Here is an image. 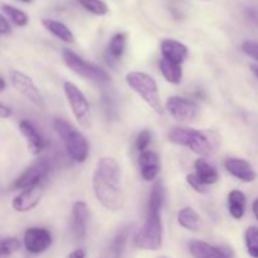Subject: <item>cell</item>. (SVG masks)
<instances>
[{
	"mask_svg": "<svg viewBox=\"0 0 258 258\" xmlns=\"http://www.w3.org/2000/svg\"><path fill=\"white\" fill-rule=\"evenodd\" d=\"M127 45V34L126 33H116L110 39L107 45V58L111 62H118L122 58Z\"/></svg>",
	"mask_w": 258,
	"mask_h": 258,
	"instance_id": "cell-22",
	"label": "cell"
},
{
	"mask_svg": "<svg viewBox=\"0 0 258 258\" xmlns=\"http://www.w3.org/2000/svg\"><path fill=\"white\" fill-rule=\"evenodd\" d=\"M88 208L85 202H76L72 208V233L76 239L82 241L87 234Z\"/></svg>",
	"mask_w": 258,
	"mask_h": 258,
	"instance_id": "cell-16",
	"label": "cell"
},
{
	"mask_svg": "<svg viewBox=\"0 0 258 258\" xmlns=\"http://www.w3.org/2000/svg\"><path fill=\"white\" fill-rule=\"evenodd\" d=\"M126 83L155 111L159 115H163L164 110L161 106L160 95L156 81L150 75L144 72H130L126 75Z\"/></svg>",
	"mask_w": 258,
	"mask_h": 258,
	"instance_id": "cell-5",
	"label": "cell"
},
{
	"mask_svg": "<svg viewBox=\"0 0 258 258\" xmlns=\"http://www.w3.org/2000/svg\"><path fill=\"white\" fill-rule=\"evenodd\" d=\"M10 32H12V27H10L9 20L5 15L0 14V35H7Z\"/></svg>",
	"mask_w": 258,
	"mask_h": 258,
	"instance_id": "cell-34",
	"label": "cell"
},
{
	"mask_svg": "<svg viewBox=\"0 0 258 258\" xmlns=\"http://www.w3.org/2000/svg\"><path fill=\"white\" fill-rule=\"evenodd\" d=\"M63 90H64L68 105H70L73 116L76 117L77 122L82 127L87 128L91 123V108L86 96L72 82H64Z\"/></svg>",
	"mask_w": 258,
	"mask_h": 258,
	"instance_id": "cell-7",
	"label": "cell"
},
{
	"mask_svg": "<svg viewBox=\"0 0 258 258\" xmlns=\"http://www.w3.org/2000/svg\"><path fill=\"white\" fill-rule=\"evenodd\" d=\"M194 258H233V252L227 247H217L203 241H190L188 244Z\"/></svg>",
	"mask_w": 258,
	"mask_h": 258,
	"instance_id": "cell-12",
	"label": "cell"
},
{
	"mask_svg": "<svg viewBox=\"0 0 258 258\" xmlns=\"http://www.w3.org/2000/svg\"><path fill=\"white\" fill-rule=\"evenodd\" d=\"M9 77L13 87L20 95L24 96L28 101H30L37 107H44V98H43L42 93H40V91L38 90V87L29 76L18 70H12L9 72Z\"/></svg>",
	"mask_w": 258,
	"mask_h": 258,
	"instance_id": "cell-8",
	"label": "cell"
},
{
	"mask_svg": "<svg viewBox=\"0 0 258 258\" xmlns=\"http://www.w3.org/2000/svg\"><path fill=\"white\" fill-rule=\"evenodd\" d=\"M169 140L176 145L185 146L193 153L208 156L216 153L221 138L212 130H196L188 127H174L169 133Z\"/></svg>",
	"mask_w": 258,
	"mask_h": 258,
	"instance_id": "cell-2",
	"label": "cell"
},
{
	"mask_svg": "<svg viewBox=\"0 0 258 258\" xmlns=\"http://www.w3.org/2000/svg\"><path fill=\"white\" fill-rule=\"evenodd\" d=\"M135 246L144 251H158L163 246V222L160 212L149 211L145 223L138 232Z\"/></svg>",
	"mask_w": 258,
	"mask_h": 258,
	"instance_id": "cell-4",
	"label": "cell"
},
{
	"mask_svg": "<svg viewBox=\"0 0 258 258\" xmlns=\"http://www.w3.org/2000/svg\"><path fill=\"white\" fill-rule=\"evenodd\" d=\"M186 183H188L197 193L206 194L207 191H208L207 185H204V184L199 180L198 176H197L196 174H189V175H186Z\"/></svg>",
	"mask_w": 258,
	"mask_h": 258,
	"instance_id": "cell-33",
	"label": "cell"
},
{
	"mask_svg": "<svg viewBox=\"0 0 258 258\" xmlns=\"http://www.w3.org/2000/svg\"><path fill=\"white\" fill-rule=\"evenodd\" d=\"M43 197V188L40 185L24 189L13 199V208L19 213H25L34 209L40 203Z\"/></svg>",
	"mask_w": 258,
	"mask_h": 258,
	"instance_id": "cell-13",
	"label": "cell"
},
{
	"mask_svg": "<svg viewBox=\"0 0 258 258\" xmlns=\"http://www.w3.org/2000/svg\"><path fill=\"white\" fill-rule=\"evenodd\" d=\"M49 163L45 159H40L33 163L32 165L28 166L22 175L14 181L13 188L19 189V190H24V189L33 188V186L40 185L43 179L48 175L49 173Z\"/></svg>",
	"mask_w": 258,
	"mask_h": 258,
	"instance_id": "cell-9",
	"label": "cell"
},
{
	"mask_svg": "<svg viewBox=\"0 0 258 258\" xmlns=\"http://www.w3.org/2000/svg\"><path fill=\"white\" fill-rule=\"evenodd\" d=\"M92 189L96 199L103 208L111 212L120 211L123 204L121 186V169L111 156H103L97 161L92 176Z\"/></svg>",
	"mask_w": 258,
	"mask_h": 258,
	"instance_id": "cell-1",
	"label": "cell"
},
{
	"mask_svg": "<svg viewBox=\"0 0 258 258\" xmlns=\"http://www.w3.org/2000/svg\"><path fill=\"white\" fill-rule=\"evenodd\" d=\"M151 143V133L149 130H143L138 135V139H136V149H138L140 153L148 150L149 145Z\"/></svg>",
	"mask_w": 258,
	"mask_h": 258,
	"instance_id": "cell-31",
	"label": "cell"
},
{
	"mask_svg": "<svg viewBox=\"0 0 258 258\" xmlns=\"http://www.w3.org/2000/svg\"><path fill=\"white\" fill-rule=\"evenodd\" d=\"M19 130L22 133V135L24 136V139L27 140L28 149L30 150V153L38 155V154L42 153L45 148V141L44 138L40 135L39 131L35 128V126L33 125L30 121L28 120H22L19 122Z\"/></svg>",
	"mask_w": 258,
	"mask_h": 258,
	"instance_id": "cell-18",
	"label": "cell"
},
{
	"mask_svg": "<svg viewBox=\"0 0 258 258\" xmlns=\"http://www.w3.org/2000/svg\"><path fill=\"white\" fill-rule=\"evenodd\" d=\"M53 127L62 139L66 150L72 160L76 163H85L90 154V145L85 135L63 118H55L53 121Z\"/></svg>",
	"mask_w": 258,
	"mask_h": 258,
	"instance_id": "cell-3",
	"label": "cell"
},
{
	"mask_svg": "<svg viewBox=\"0 0 258 258\" xmlns=\"http://www.w3.org/2000/svg\"><path fill=\"white\" fill-rule=\"evenodd\" d=\"M242 50L246 53L248 57L253 58L258 62V42L257 40H246L242 43Z\"/></svg>",
	"mask_w": 258,
	"mask_h": 258,
	"instance_id": "cell-32",
	"label": "cell"
},
{
	"mask_svg": "<svg viewBox=\"0 0 258 258\" xmlns=\"http://www.w3.org/2000/svg\"><path fill=\"white\" fill-rule=\"evenodd\" d=\"M42 24L48 32L52 33L54 37H57L62 42L70 43V44L75 43V35H73L72 30L67 25L63 24L62 22H58L54 19H43Z\"/></svg>",
	"mask_w": 258,
	"mask_h": 258,
	"instance_id": "cell-21",
	"label": "cell"
},
{
	"mask_svg": "<svg viewBox=\"0 0 258 258\" xmlns=\"http://www.w3.org/2000/svg\"><path fill=\"white\" fill-rule=\"evenodd\" d=\"M52 234L48 229L40 227H30L25 231L24 247L29 253L40 254L47 251L52 246Z\"/></svg>",
	"mask_w": 258,
	"mask_h": 258,
	"instance_id": "cell-10",
	"label": "cell"
},
{
	"mask_svg": "<svg viewBox=\"0 0 258 258\" xmlns=\"http://www.w3.org/2000/svg\"><path fill=\"white\" fill-rule=\"evenodd\" d=\"M0 10H2L3 14L10 20L14 25L17 27H25L29 23V17L25 12H23L22 9L17 7H13V5L7 4V3L0 2Z\"/></svg>",
	"mask_w": 258,
	"mask_h": 258,
	"instance_id": "cell-24",
	"label": "cell"
},
{
	"mask_svg": "<svg viewBox=\"0 0 258 258\" xmlns=\"http://www.w3.org/2000/svg\"><path fill=\"white\" fill-rule=\"evenodd\" d=\"M81 7L97 17H103L108 13V7L102 0H77Z\"/></svg>",
	"mask_w": 258,
	"mask_h": 258,
	"instance_id": "cell-29",
	"label": "cell"
},
{
	"mask_svg": "<svg viewBox=\"0 0 258 258\" xmlns=\"http://www.w3.org/2000/svg\"><path fill=\"white\" fill-rule=\"evenodd\" d=\"M66 258H86V251L82 248L75 249V251L71 252L70 254H67Z\"/></svg>",
	"mask_w": 258,
	"mask_h": 258,
	"instance_id": "cell-37",
	"label": "cell"
},
{
	"mask_svg": "<svg viewBox=\"0 0 258 258\" xmlns=\"http://www.w3.org/2000/svg\"><path fill=\"white\" fill-rule=\"evenodd\" d=\"M139 168H140V174L144 180H155L161 170L160 159H159L158 154L151 150L140 153V156H139Z\"/></svg>",
	"mask_w": 258,
	"mask_h": 258,
	"instance_id": "cell-15",
	"label": "cell"
},
{
	"mask_svg": "<svg viewBox=\"0 0 258 258\" xmlns=\"http://www.w3.org/2000/svg\"><path fill=\"white\" fill-rule=\"evenodd\" d=\"M130 232V227H126L118 232L117 236L113 239L112 246H111V258H123Z\"/></svg>",
	"mask_w": 258,
	"mask_h": 258,
	"instance_id": "cell-26",
	"label": "cell"
},
{
	"mask_svg": "<svg viewBox=\"0 0 258 258\" xmlns=\"http://www.w3.org/2000/svg\"><path fill=\"white\" fill-rule=\"evenodd\" d=\"M224 168L232 176L243 181V183H252L257 178L253 166L244 159L228 158L224 163Z\"/></svg>",
	"mask_w": 258,
	"mask_h": 258,
	"instance_id": "cell-14",
	"label": "cell"
},
{
	"mask_svg": "<svg viewBox=\"0 0 258 258\" xmlns=\"http://www.w3.org/2000/svg\"><path fill=\"white\" fill-rule=\"evenodd\" d=\"M252 211H253L254 217H256V219L258 221V198L253 202V204H252Z\"/></svg>",
	"mask_w": 258,
	"mask_h": 258,
	"instance_id": "cell-38",
	"label": "cell"
},
{
	"mask_svg": "<svg viewBox=\"0 0 258 258\" xmlns=\"http://www.w3.org/2000/svg\"><path fill=\"white\" fill-rule=\"evenodd\" d=\"M178 223L179 226L183 227L186 231L197 232L199 229V227H201V218H199L198 213L193 208L185 207V208L179 211Z\"/></svg>",
	"mask_w": 258,
	"mask_h": 258,
	"instance_id": "cell-23",
	"label": "cell"
},
{
	"mask_svg": "<svg viewBox=\"0 0 258 258\" xmlns=\"http://www.w3.org/2000/svg\"><path fill=\"white\" fill-rule=\"evenodd\" d=\"M251 70H252V72L256 75V77L258 78V66H251Z\"/></svg>",
	"mask_w": 258,
	"mask_h": 258,
	"instance_id": "cell-40",
	"label": "cell"
},
{
	"mask_svg": "<svg viewBox=\"0 0 258 258\" xmlns=\"http://www.w3.org/2000/svg\"><path fill=\"white\" fill-rule=\"evenodd\" d=\"M166 110L175 120L185 122L197 117L199 107L194 101L180 97V96H171L166 101Z\"/></svg>",
	"mask_w": 258,
	"mask_h": 258,
	"instance_id": "cell-11",
	"label": "cell"
},
{
	"mask_svg": "<svg viewBox=\"0 0 258 258\" xmlns=\"http://www.w3.org/2000/svg\"><path fill=\"white\" fill-rule=\"evenodd\" d=\"M19 2L27 3V4H30V3H33V0H19Z\"/></svg>",
	"mask_w": 258,
	"mask_h": 258,
	"instance_id": "cell-41",
	"label": "cell"
},
{
	"mask_svg": "<svg viewBox=\"0 0 258 258\" xmlns=\"http://www.w3.org/2000/svg\"><path fill=\"white\" fill-rule=\"evenodd\" d=\"M20 249L19 239L15 237H7L0 239V258H10Z\"/></svg>",
	"mask_w": 258,
	"mask_h": 258,
	"instance_id": "cell-30",
	"label": "cell"
},
{
	"mask_svg": "<svg viewBox=\"0 0 258 258\" xmlns=\"http://www.w3.org/2000/svg\"><path fill=\"white\" fill-rule=\"evenodd\" d=\"M62 57L67 67L77 76L85 78V80L98 83L108 82L110 81V76H108V73L105 70L93 64V63L87 62V60L81 58L80 55H77L72 50L63 49Z\"/></svg>",
	"mask_w": 258,
	"mask_h": 258,
	"instance_id": "cell-6",
	"label": "cell"
},
{
	"mask_svg": "<svg viewBox=\"0 0 258 258\" xmlns=\"http://www.w3.org/2000/svg\"><path fill=\"white\" fill-rule=\"evenodd\" d=\"M12 113L13 111L9 106L0 103V118H9L12 116Z\"/></svg>",
	"mask_w": 258,
	"mask_h": 258,
	"instance_id": "cell-36",
	"label": "cell"
},
{
	"mask_svg": "<svg viewBox=\"0 0 258 258\" xmlns=\"http://www.w3.org/2000/svg\"><path fill=\"white\" fill-rule=\"evenodd\" d=\"M247 209V198L243 191L234 189L228 194V211L232 218L242 219Z\"/></svg>",
	"mask_w": 258,
	"mask_h": 258,
	"instance_id": "cell-19",
	"label": "cell"
},
{
	"mask_svg": "<svg viewBox=\"0 0 258 258\" xmlns=\"http://www.w3.org/2000/svg\"><path fill=\"white\" fill-rule=\"evenodd\" d=\"M5 88H7V82H5L4 78H3L2 76H0V92H3V91H4Z\"/></svg>",
	"mask_w": 258,
	"mask_h": 258,
	"instance_id": "cell-39",
	"label": "cell"
},
{
	"mask_svg": "<svg viewBox=\"0 0 258 258\" xmlns=\"http://www.w3.org/2000/svg\"><path fill=\"white\" fill-rule=\"evenodd\" d=\"M160 50L164 59L175 64H181L188 57V47L175 39L161 40Z\"/></svg>",
	"mask_w": 258,
	"mask_h": 258,
	"instance_id": "cell-17",
	"label": "cell"
},
{
	"mask_svg": "<svg viewBox=\"0 0 258 258\" xmlns=\"http://www.w3.org/2000/svg\"><path fill=\"white\" fill-rule=\"evenodd\" d=\"M194 168H196V175L204 185H212L219 180L218 170L203 159H198L194 163Z\"/></svg>",
	"mask_w": 258,
	"mask_h": 258,
	"instance_id": "cell-20",
	"label": "cell"
},
{
	"mask_svg": "<svg viewBox=\"0 0 258 258\" xmlns=\"http://www.w3.org/2000/svg\"><path fill=\"white\" fill-rule=\"evenodd\" d=\"M165 201V189L161 181H156L151 189L150 197H149V211H158L161 212Z\"/></svg>",
	"mask_w": 258,
	"mask_h": 258,
	"instance_id": "cell-27",
	"label": "cell"
},
{
	"mask_svg": "<svg viewBox=\"0 0 258 258\" xmlns=\"http://www.w3.org/2000/svg\"><path fill=\"white\" fill-rule=\"evenodd\" d=\"M247 252L252 258H258V227H248L244 234Z\"/></svg>",
	"mask_w": 258,
	"mask_h": 258,
	"instance_id": "cell-28",
	"label": "cell"
},
{
	"mask_svg": "<svg viewBox=\"0 0 258 258\" xmlns=\"http://www.w3.org/2000/svg\"><path fill=\"white\" fill-rule=\"evenodd\" d=\"M159 67H160L161 75L164 76L166 81L169 83H173V85H179L181 82V78H183V70H181V64H175V63H171L166 59H161L159 63Z\"/></svg>",
	"mask_w": 258,
	"mask_h": 258,
	"instance_id": "cell-25",
	"label": "cell"
},
{
	"mask_svg": "<svg viewBox=\"0 0 258 258\" xmlns=\"http://www.w3.org/2000/svg\"><path fill=\"white\" fill-rule=\"evenodd\" d=\"M246 14L258 27V8H248L246 10Z\"/></svg>",
	"mask_w": 258,
	"mask_h": 258,
	"instance_id": "cell-35",
	"label": "cell"
}]
</instances>
